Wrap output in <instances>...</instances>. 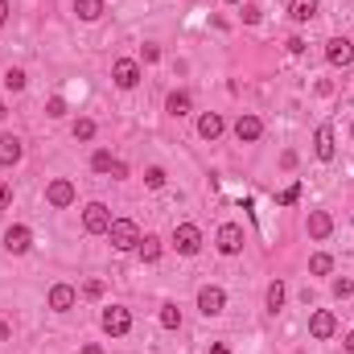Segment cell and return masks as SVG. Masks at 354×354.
<instances>
[{
  "mask_svg": "<svg viewBox=\"0 0 354 354\" xmlns=\"http://www.w3.org/2000/svg\"><path fill=\"white\" fill-rule=\"evenodd\" d=\"M107 239H111V248H115V252H132V248L140 243V227H136L132 218H111Z\"/></svg>",
  "mask_w": 354,
  "mask_h": 354,
  "instance_id": "1",
  "label": "cell"
},
{
  "mask_svg": "<svg viewBox=\"0 0 354 354\" xmlns=\"http://www.w3.org/2000/svg\"><path fill=\"white\" fill-rule=\"evenodd\" d=\"M174 248L177 256H198L202 252V231L194 223H177L174 227Z\"/></svg>",
  "mask_w": 354,
  "mask_h": 354,
  "instance_id": "2",
  "label": "cell"
},
{
  "mask_svg": "<svg viewBox=\"0 0 354 354\" xmlns=\"http://www.w3.org/2000/svg\"><path fill=\"white\" fill-rule=\"evenodd\" d=\"M75 198H79V189H75V181H66V177H54V181L46 185V202H50L54 210L75 206Z\"/></svg>",
  "mask_w": 354,
  "mask_h": 354,
  "instance_id": "3",
  "label": "cell"
},
{
  "mask_svg": "<svg viewBox=\"0 0 354 354\" xmlns=\"http://www.w3.org/2000/svg\"><path fill=\"white\" fill-rule=\"evenodd\" d=\"M111 83L120 91H132L140 83V62H136V58H115V62H111Z\"/></svg>",
  "mask_w": 354,
  "mask_h": 354,
  "instance_id": "4",
  "label": "cell"
},
{
  "mask_svg": "<svg viewBox=\"0 0 354 354\" xmlns=\"http://www.w3.org/2000/svg\"><path fill=\"white\" fill-rule=\"evenodd\" d=\"M107 227H111V210H107L103 202H87V210H83V231H87V235H107Z\"/></svg>",
  "mask_w": 354,
  "mask_h": 354,
  "instance_id": "5",
  "label": "cell"
},
{
  "mask_svg": "<svg viewBox=\"0 0 354 354\" xmlns=\"http://www.w3.org/2000/svg\"><path fill=\"white\" fill-rule=\"evenodd\" d=\"M214 243H218L223 256H239V252H243V227H239V223H223L218 235H214Z\"/></svg>",
  "mask_w": 354,
  "mask_h": 354,
  "instance_id": "6",
  "label": "cell"
},
{
  "mask_svg": "<svg viewBox=\"0 0 354 354\" xmlns=\"http://www.w3.org/2000/svg\"><path fill=\"white\" fill-rule=\"evenodd\" d=\"M198 309H202L206 317H218V313L227 309V292H223L218 284H202V288H198Z\"/></svg>",
  "mask_w": 354,
  "mask_h": 354,
  "instance_id": "7",
  "label": "cell"
},
{
  "mask_svg": "<svg viewBox=\"0 0 354 354\" xmlns=\"http://www.w3.org/2000/svg\"><path fill=\"white\" fill-rule=\"evenodd\" d=\"M132 330V313L124 309V305H111V309H103V334H111V338H124Z\"/></svg>",
  "mask_w": 354,
  "mask_h": 354,
  "instance_id": "8",
  "label": "cell"
},
{
  "mask_svg": "<svg viewBox=\"0 0 354 354\" xmlns=\"http://www.w3.org/2000/svg\"><path fill=\"white\" fill-rule=\"evenodd\" d=\"M313 157H317V161H334V157H338V136H334L330 124H322V128L313 132Z\"/></svg>",
  "mask_w": 354,
  "mask_h": 354,
  "instance_id": "9",
  "label": "cell"
},
{
  "mask_svg": "<svg viewBox=\"0 0 354 354\" xmlns=\"http://www.w3.org/2000/svg\"><path fill=\"white\" fill-rule=\"evenodd\" d=\"M33 248V231L25 227V223H12L8 231H4V252H12V256H25Z\"/></svg>",
  "mask_w": 354,
  "mask_h": 354,
  "instance_id": "10",
  "label": "cell"
},
{
  "mask_svg": "<svg viewBox=\"0 0 354 354\" xmlns=\"http://www.w3.org/2000/svg\"><path fill=\"white\" fill-rule=\"evenodd\" d=\"M235 136H239V145H256V140L264 136V120L252 115V111H243V115L235 120Z\"/></svg>",
  "mask_w": 354,
  "mask_h": 354,
  "instance_id": "11",
  "label": "cell"
},
{
  "mask_svg": "<svg viewBox=\"0 0 354 354\" xmlns=\"http://www.w3.org/2000/svg\"><path fill=\"white\" fill-rule=\"evenodd\" d=\"M309 334L322 338V342L334 338V334H338V317H334L330 309H313V313H309Z\"/></svg>",
  "mask_w": 354,
  "mask_h": 354,
  "instance_id": "12",
  "label": "cell"
},
{
  "mask_svg": "<svg viewBox=\"0 0 354 354\" xmlns=\"http://www.w3.org/2000/svg\"><path fill=\"white\" fill-rule=\"evenodd\" d=\"M326 58H330V66H351L354 62V46H351V37H330L326 41Z\"/></svg>",
  "mask_w": 354,
  "mask_h": 354,
  "instance_id": "13",
  "label": "cell"
},
{
  "mask_svg": "<svg viewBox=\"0 0 354 354\" xmlns=\"http://www.w3.org/2000/svg\"><path fill=\"white\" fill-rule=\"evenodd\" d=\"M21 157H25V145H21V136L4 132V136H0V165H4V169H12Z\"/></svg>",
  "mask_w": 354,
  "mask_h": 354,
  "instance_id": "14",
  "label": "cell"
},
{
  "mask_svg": "<svg viewBox=\"0 0 354 354\" xmlns=\"http://www.w3.org/2000/svg\"><path fill=\"white\" fill-rule=\"evenodd\" d=\"M75 301H79V292H75L71 284H54V288H50V309H54V313H71Z\"/></svg>",
  "mask_w": 354,
  "mask_h": 354,
  "instance_id": "15",
  "label": "cell"
},
{
  "mask_svg": "<svg viewBox=\"0 0 354 354\" xmlns=\"http://www.w3.org/2000/svg\"><path fill=\"white\" fill-rule=\"evenodd\" d=\"M223 132H227V120H223L218 111H206V115L198 120V136H202V140H218Z\"/></svg>",
  "mask_w": 354,
  "mask_h": 354,
  "instance_id": "16",
  "label": "cell"
},
{
  "mask_svg": "<svg viewBox=\"0 0 354 354\" xmlns=\"http://www.w3.org/2000/svg\"><path fill=\"white\" fill-rule=\"evenodd\" d=\"M330 231H334V218H330L326 210H313V214H309V235H313V239H330Z\"/></svg>",
  "mask_w": 354,
  "mask_h": 354,
  "instance_id": "17",
  "label": "cell"
},
{
  "mask_svg": "<svg viewBox=\"0 0 354 354\" xmlns=\"http://www.w3.org/2000/svg\"><path fill=\"white\" fill-rule=\"evenodd\" d=\"M288 17H292L297 25L313 21V17H317V0H288Z\"/></svg>",
  "mask_w": 354,
  "mask_h": 354,
  "instance_id": "18",
  "label": "cell"
},
{
  "mask_svg": "<svg viewBox=\"0 0 354 354\" xmlns=\"http://www.w3.org/2000/svg\"><path fill=\"white\" fill-rule=\"evenodd\" d=\"M189 107H194V99H189V91H174V95L165 99V111H169L174 120H181V115H189Z\"/></svg>",
  "mask_w": 354,
  "mask_h": 354,
  "instance_id": "19",
  "label": "cell"
},
{
  "mask_svg": "<svg viewBox=\"0 0 354 354\" xmlns=\"http://www.w3.org/2000/svg\"><path fill=\"white\" fill-rule=\"evenodd\" d=\"M71 8H75V17H79V21H99L107 4H103V0H75Z\"/></svg>",
  "mask_w": 354,
  "mask_h": 354,
  "instance_id": "20",
  "label": "cell"
},
{
  "mask_svg": "<svg viewBox=\"0 0 354 354\" xmlns=\"http://www.w3.org/2000/svg\"><path fill=\"white\" fill-rule=\"evenodd\" d=\"M136 252H140V260H145V264H157V260H161V239H157V235H140Z\"/></svg>",
  "mask_w": 354,
  "mask_h": 354,
  "instance_id": "21",
  "label": "cell"
},
{
  "mask_svg": "<svg viewBox=\"0 0 354 354\" xmlns=\"http://www.w3.org/2000/svg\"><path fill=\"white\" fill-rule=\"evenodd\" d=\"M284 297H288V288H284V280H272V284H268V292H264V301H268V313H280V309H284Z\"/></svg>",
  "mask_w": 354,
  "mask_h": 354,
  "instance_id": "22",
  "label": "cell"
},
{
  "mask_svg": "<svg viewBox=\"0 0 354 354\" xmlns=\"http://www.w3.org/2000/svg\"><path fill=\"white\" fill-rule=\"evenodd\" d=\"M111 165H115V157H111L107 149H99V153H91V169H95V174H111Z\"/></svg>",
  "mask_w": 354,
  "mask_h": 354,
  "instance_id": "23",
  "label": "cell"
},
{
  "mask_svg": "<svg viewBox=\"0 0 354 354\" xmlns=\"http://www.w3.org/2000/svg\"><path fill=\"white\" fill-rule=\"evenodd\" d=\"M309 272H313V276H330V272H334V256H326V252H317V256L309 260Z\"/></svg>",
  "mask_w": 354,
  "mask_h": 354,
  "instance_id": "24",
  "label": "cell"
},
{
  "mask_svg": "<svg viewBox=\"0 0 354 354\" xmlns=\"http://www.w3.org/2000/svg\"><path fill=\"white\" fill-rule=\"evenodd\" d=\"M161 326H165V330H177V326H181V309H177L174 301L161 305Z\"/></svg>",
  "mask_w": 354,
  "mask_h": 354,
  "instance_id": "25",
  "label": "cell"
},
{
  "mask_svg": "<svg viewBox=\"0 0 354 354\" xmlns=\"http://www.w3.org/2000/svg\"><path fill=\"white\" fill-rule=\"evenodd\" d=\"M25 83H29V79H25L21 66H8V71H4V87L8 91H25Z\"/></svg>",
  "mask_w": 354,
  "mask_h": 354,
  "instance_id": "26",
  "label": "cell"
},
{
  "mask_svg": "<svg viewBox=\"0 0 354 354\" xmlns=\"http://www.w3.org/2000/svg\"><path fill=\"white\" fill-rule=\"evenodd\" d=\"M71 132H75V140H83V145H87V140H95V120H75V128H71Z\"/></svg>",
  "mask_w": 354,
  "mask_h": 354,
  "instance_id": "27",
  "label": "cell"
},
{
  "mask_svg": "<svg viewBox=\"0 0 354 354\" xmlns=\"http://www.w3.org/2000/svg\"><path fill=\"white\" fill-rule=\"evenodd\" d=\"M145 185H149V189H161V185H165V169H161V165H149V169H145Z\"/></svg>",
  "mask_w": 354,
  "mask_h": 354,
  "instance_id": "28",
  "label": "cell"
},
{
  "mask_svg": "<svg viewBox=\"0 0 354 354\" xmlns=\"http://www.w3.org/2000/svg\"><path fill=\"white\" fill-rule=\"evenodd\" d=\"M46 115H50V120H62V115H66V99H62V95H54V99L46 103Z\"/></svg>",
  "mask_w": 354,
  "mask_h": 354,
  "instance_id": "29",
  "label": "cell"
},
{
  "mask_svg": "<svg viewBox=\"0 0 354 354\" xmlns=\"http://www.w3.org/2000/svg\"><path fill=\"white\" fill-rule=\"evenodd\" d=\"M334 297H338V301H342V297H354V280L351 276H338V280H334Z\"/></svg>",
  "mask_w": 354,
  "mask_h": 354,
  "instance_id": "30",
  "label": "cell"
},
{
  "mask_svg": "<svg viewBox=\"0 0 354 354\" xmlns=\"http://www.w3.org/2000/svg\"><path fill=\"white\" fill-rule=\"evenodd\" d=\"M297 198H301V181H292L288 189H280V198H276V202H280V206H292Z\"/></svg>",
  "mask_w": 354,
  "mask_h": 354,
  "instance_id": "31",
  "label": "cell"
},
{
  "mask_svg": "<svg viewBox=\"0 0 354 354\" xmlns=\"http://www.w3.org/2000/svg\"><path fill=\"white\" fill-rule=\"evenodd\" d=\"M260 17H264V12H260V4H256V0H248V4H243V21H248V25H260Z\"/></svg>",
  "mask_w": 354,
  "mask_h": 354,
  "instance_id": "32",
  "label": "cell"
},
{
  "mask_svg": "<svg viewBox=\"0 0 354 354\" xmlns=\"http://www.w3.org/2000/svg\"><path fill=\"white\" fill-rule=\"evenodd\" d=\"M284 46H288V54H305V37H297V33H292Z\"/></svg>",
  "mask_w": 354,
  "mask_h": 354,
  "instance_id": "33",
  "label": "cell"
},
{
  "mask_svg": "<svg viewBox=\"0 0 354 354\" xmlns=\"http://www.w3.org/2000/svg\"><path fill=\"white\" fill-rule=\"evenodd\" d=\"M83 292H87V297H103V280H87Z\"/></svg>",
  "mask_w": 354,
  "mask_h": 354,
  "instance_id": "34",
  "label": "cell"
},
{
  "mask_svg": "<svg viewBox=\"0 0 354 354\" xmlns=\"http://www.w3.org/2000/svg\"><path fill=\"white\" fill-rule=\"evenodd\" d=\"M157 58H161V46H153V41H149V46H145V62H149V66H153V62H157Z\"/></svg>",
  "mask_w": 354,
  "mask_h": 354,
  "instance_id": "35",
  "label": "cell"
},
{
  "mask_svg": "<svg viewBox=\"0 0 354 354\" xmlns=\"http://www.w3.org/2000/svg\"><path fill=\"white\" fill-rule=\"evenodd\" d=\"M124 177H128V165H124V161H115V165H111V181H124Z\"/></svg>",
  "mask_w": 354,
  "mask_h": 354,
  "instance_id": "36",
  "label": "cell"
},
{
  "mask_svg": "<svg viewBox=\"0 0 354 354\" xmlns=\"http://www.w3.org/2000/svg\"><path fill=\"white\" fill-rule=\"evenodd\" d=\"M8 202H12V185H0V210H4Z\"/></svg>",
  "mask_w": 354,
  "mask_h": 354,
  "instance_id": "37",
  "label": "cell"
},
{
  "mask_svg": "<svg viewBox=\"0 0 354 354\" xmlns=\"http://www.w3.org/2000/svg\"><path fill=\"white\" fill-rule=\"evenodd\" d=\"M8 12H12V4H8V0H0V25L8 21Z\"/></svg>",
  "mask_w": 354,
  "mask_h": 354,
  "instance_id": "38",
  "label": "cell"
},
{
  "mask_svg": "<svg viewBox=\"0 0 354 354\" xmlns=\"http://www.w3.org/2000/svg\"><path fill=\"white\" fill-rule=\"evenodd\" d=\"M83 354H103V346H95V342H87V346H83Z\"/></svg>",
  "mask_w": 354,
  "mask_h": 354,
  "instance_id": "39",
  "label": "cell"
},
{
  "mask_svg": "<svg viewBox=\"0 0 354 354\" xmlns=\"http://www.w3.org/2000/svg\"><path fill=\"white\" fill-rule=\"evenodd\" d=\"M8 334H12V330H8V322H0V342H4Z\"/></svg>",
  "mask_w": 354,
  "mask_h": 354,
  "instance_id": "40",
  "label": "cell"
},
{
  "mask_svg": "<svg viewBox=\"0 0 354 354\" xmlns=\"http://www.w3.org/2000/svg\"><path fill=\"white\" fill-rule=\"evenodd\" d=\"M346 354H354V330L346 334Z\"/></svg>",
  "mask_w": 354,
  "mask_h": 354,
  "instance_id": "41",
  "label": "cell"
},
{
  "mask_svg": "<svg viewBox=\"0 0 354 354\" xmlns=\"http://www.w3.org/2000/svg\"><path fill=\"white\" fill-rule=\"evenodd\" d=\"M4 115H8V107H4V103H0V120H4Z\"/></svg>",
  "mask_w": 354,
  "mask_h": 354,
  "instance_id": "42",
  "label": "cell"
},
{
  "mask_svg": "<svg viewBox=\"0 0 354 354\" xmlns=\"http://www.w3.org/2000/svg\"><path fill=\"white\" fill-rule=\"evenodd\" d=\"M227 4H243V0H227Z\"/></svg>",
  "mask_w": 354,
  "mask_h": 354,
  "instance_id": "43",
  "label": "cell"
},
{
  "mask_svg": "<svg viewBox=\"0 0 354 354\" xmlns=\"http://www.w3.org/2000/svg\"><path fill=\"white\" fill-rule=\"evenodd\" d=\"M351 223H354V214H351Z\"/></svg>",
  "mask_w": 354,
  "mask_h": 354,
  "instance_id": "44",
  "label": "cell"
},
{
  "mask_svg": "<svg viewBox=\"0 0 354 354\" xmlns=\"http://www.w3.org/2000/svg\"><path fill=\"white\" fill-rule=\"evenodd\" d=\"M351 136H354V128H351Z\"/></svg>",
  "mask_w": 354,
  "mask_h": 354,
  "instance_id": "45",
  "label": "cell"
},
{
  "mask_svg": "<svg viewBox=\"0 0 354 354\" xmlns=\"http://www.w3.org/2000/svg\"><path fill=\"white\" fill-rule=\"evenodd\" d=\"M351 46H354V37H351Z\"/></svg>",
  "mask_w": 354,
  "mask_h": 354,
  "instance_id": "46",
  "label": "cell"
}]
</instances>
